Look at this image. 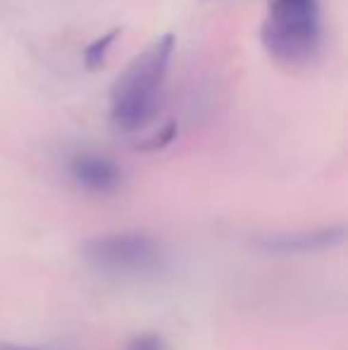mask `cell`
<instances>
[{
  "mask_svg": "<svg viewBox=\"0 0 348 350\" xmlns=\"http://www.w3.org/2000/svg\"><path fill=\"white\" fill-rule=\"evenodd\" d=\"M174 36L165 33L134 57L110 88V122L120 131H139L153 120L168 77Z\"/></svg>",
  "mask_w": 348,
  "mask_h": 350,
  "instance_id": "obj_1",
  "label": "cell"
},
{
  "mask_svg": "<svg viewBox=\"0 0 348 350\" xmlns=\"http://www.w3.org/2000/svg\"><path fill=\"white\" fill-rule=\"evenodd\" d=\"M320 41L317 0H269L263 43L274 60L286 67H303L317 55Z\"/></svg>",
  "mask_w": 348,
  "mask_h": 350,
  "instance_id": "obj_2",
  "label": "cell"
},
{
  "mask_svg": "<svg viewBox=\"0 0 348 350\" xmlns=\"http://www.w3.org/2000/svg\"><path fill=\"white\" fill-rule=\"evenodd\" d=\"M84 258L105 274H144L160 267V248L146 234H110L84 245Z\"/></svg>",
  "mask_w": 348,
  "mask_h": 350,
  "instance_id": "obj_3",
  "label": "cell"
},
{
  "mask_svg": "<svg viewBox=\"0 0 348 350\" xmlns=\"http://www.w3.org/2000/svg\"><path fill=\"white\" fill-rule=\"evenodd\" d=\"M70 172L84 189L96 191V193H107V191L117 189L122 174L112 160L96 152H81L72 160Z\"/></svg>",
  "mask_w": 348,
  "mask_h": 350,
  "instance_id": "obj_4",
  "label": "cell"
},
{
  "mask_svg": "<svg viewBox=\"0 0 348 350\" xmlns=\"http://www.w3.org/2000/svg\"><path fill=\"white\" fill-rule=\"evenodd\" d=\"M344 239L341 229L334 231H317V234H303V236H284V239H274L269 241V248L274 250H282V253H310V250H322V248H330V245L339 243Z\"/></svg>",
  "mask_w": 348,
  "mask_h": 350,
  "instance_id": "obj_5",
  "label": "cell"
},
{
  "mask_svg": "<svg viewBox=\"0 0 348 350\" xmlns=\"http://www.w3.org/2000/svg\"><path fill=\"white\" fill-rule=\"evenodd\" d=\"M117 33H120V29H110V31H105L103 36H98L96 41L91 43V46H86L84 51V65L86 70H101L103 62H105V55H107V48L115 43Z\"/></svg>",
  "mask_w": 348,
  "mask_h": 350,
  "instance_id": "obj_6",
  "label": "cell"
},
{
  "mask_svg": "<svg viewBox=\"0 0 348 350\" xmlns=\"http://www.w3.org/2000/svg\"><path fill=\"white\" fill-rule=\"evenodd\" d=\"M174 136H176V124L174 122H168L163 129L155 131V134L150 136V139H146L139 148L141 150H160V148L170 146V143L174 141Z\"/></svg>",
  "mask_w": 348,
  "mask_h": 350,
  "instance_id": "obj_7",
  "label": "cell"
},
{
  "mask_svg": "<svg viewBox=\"0 0 348 350\" xmlns=\"http://www.w3.org/2000/svg\"><path fill=\"white\" fill-rule=\"evenodd\" d=\"M126 350H168V346L158 334H141L126 346Z\"/></svg>",
  "mask_w": 348,
  "mask_h": 350,
  "instance_id": "obj_8",
  "label": "cell"
},
{
  "mask_svg": "<svg viewBox=\"0 0 348 350\" xmlns=\"http://www.w3.org/2000/svg\"><path fill=\"white\" fill-rule=\"evenodd\" d=\"M0 350H29V348H19V346H12V343H0Z\"/></svg>",
  "mask_w": 348,
  "mask_h": 350,
  "instance_id": "obj_9",
  "label": "cell"
}]
</instances>
